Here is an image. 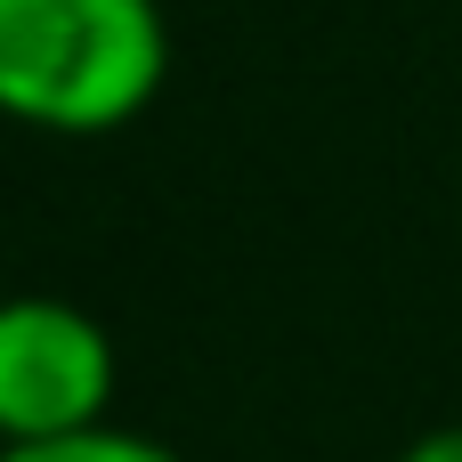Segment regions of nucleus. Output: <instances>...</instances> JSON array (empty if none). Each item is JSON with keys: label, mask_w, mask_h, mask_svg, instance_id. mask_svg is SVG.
<instances>
[{"label": "nucleus", "mask_w": 462, "mask_h": 462, "mask_svg": "<svg viewBox=\"0 0 462 462\" xmlns=\"http://www.w3.org/2000/svg\"><path fill=\"white\" fill-rule=\"evenodd\" d=\"M171 81L162 0H0V122L106 138Z\"/></svg>", "instance_id": "f257e3e1"}, {"label": "nucleus", "mask_w": 462, "mask_h": 462, "mask_svg": "<svg viewBox=\"0 0 462 462\" xmlns=\"http://www.w3.org/2000/svg\"><path fill=\"white\" fill-rule=\"evenodd\" d=\"M114 390H122L114 333L81 300H57V292L0 300V447L114 422Z\"/></svg>", "instance_id": "f03ea898"}, {"label": "nucleus", "mask_w": 462, "mask_h": 462, "mask_svg": "<svg viewBox=\"0 0 462 462\" xmlns=\"http://www.w3.org/2000/svg\"><path fill=\"white\" fill-rule=\"evenodd\" d=\"M0 462H187L179 447L146 439V430H122V422H97V430H73V439H32V447H0Z\"/></svg>", "instance_id": "7ed1b4c3"}, {"label": "nucleus", "mask_w": 462, "mask_h": 462, "mask_svg": "<svg viewBox=\"0 0 462 462\" xmlns=\"http://www.w3.org/2000/svg\"><path fill=\"white\" fill-rule=\"evenodd\" d=\"M398 462H462V422H439V430H422V439H414Z\"/></svg>", "instance_id": "20e7f679"}]
</instances>
